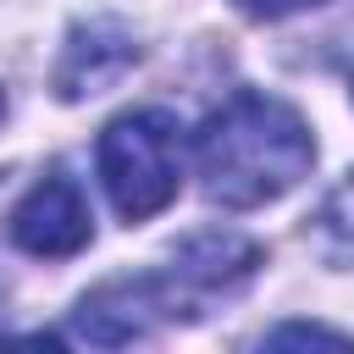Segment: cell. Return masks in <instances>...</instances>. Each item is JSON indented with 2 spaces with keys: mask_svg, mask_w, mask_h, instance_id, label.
<instances>
[{
  "mask_svg": "<svg viewBox=\"0 0 354 354\" xmlns=\"http://www.w3.org/2000/svg\"><path fill=\"white\" fill-rule=\"evenodd\" d=\"M100 183L122 221H144L177 199L183 183V122L171 111H122L94 144Z\"/></svg>",
  "mask_w": 354,
  "mask_h": 354,
  "instance_id": "obj_2",
  "label": "cell"
},
{
  "mask_svg": "<svg viewBox=\"0 0 354 354\" xmlns=\"http://www.w3.org/2000/svg\"><path fill=\"white\" fill-rule=\"evenodd\" d=\"M0 116H6V100H0ZM0 177H6V171H0Z\"/></svg>",
  "mask_w": 354,
  "mask_h": 354,
  "instance_id": "obj_9",
  "label": "cell"
},
{
  "mask_svg": "<svg viewBox=\"0 0 354 354\" xmlns=\"http://www.w3.org/2000/svg\"><path fill=\"white\" fill-rule=\"evenodd\" d=\"M205 199L221 210H254L282 199L315 160V138L304 116L260 88H238L221 111L205 116L194 138Z\"/></svg>",
  "mask_w": 354,
  "mask_h": 354,
  "instance_id": "obj_1",
  "label": "cell"
},
{
  "mask_svg": "<svg viewBox=\"0 0 354 354\" xmlns=\"http://www.w3.org/2000/svg\"><path fill=\"white\" fill-rule=\"evenodd\" d=\"M310 243H315V254L326 266H354V171L310 216Z\"/></svg>",
  "mask_w": 354,
  "mask_h": 354,
  "instance_id": "obj_6",
  "label": "cell"
},
{
  "mask_svg": "<svg viewBox=\"0 0 354 354\" xmlns=\"http://www.w3.org/2000/svg\"><path fill=\"white\" fill-rule=\"evenodd\" d=\"M243 17H254V22H282V17H293V11H304V6H321V0H232Z\"/></svg>",
  "mask_w": 354,
  "mask_h": 354,
  "instance_id": "obj_8",
  "label": "cell"
},
{
  "mask_svg": "<svg viewBox=\"0 0 354 354\" xmlns=\"http://www.w3.org/2000/svg\"><path fill=\"white\" fill-rule=\"evenodd\" d=\"M266 343H271V348H288V343H332V348H354V337H348V332H332V326H304V321H288V326L266 332Z\"/></svg>",
  "mask_w": 354,
  "mask_h": 354,
  "instance_id": "obj_7",
  "label": "cell"
},
{
  "mask_svg": "<svg viewBox=\"0 0 354 354\" xmlns=\"http://www.w3.org/2000/svg\"><path fill=\"white\" fill-rule=\"evenodd\" d=\"M133 61H138V44H133V33H127L122 22H105V17L77 22L72 39H66V50H61L55 88H61V100L100 94V88H111Z\"/></svg>",
  "mask_w": 354,
  "mask_h": 354,
  "instance_id": "obj_5",
  "label": "cell"
},
{
  "mask_svg": "<svg viewBox=\"0 0 354 354\" xmlns=\"http://www.w3.org/2000/svg\"><path fill=\"white\" fill-rule=\"evenodd\" d=\"M88 238H94V210H88L77 177H66V171H50L44 183H33L22 194V205L11 210V243L22 254L66 260Z\"/></svg>",
  "mask_w": 354,
  "mask_h": 354,
  "instance_id": "obj_4",
  "label": "cell"
},
{
  "mask_svg": "<svg viewBox=\"0 0 354 354\" xmlns=\"http://www.w3.org/2000/svg\"><path fill=\"white\" fill-rule=\"evenodd\" d=\"M199 304H205V299L188 288V277H183L177 266H166V271H138V277H116V282H100L94 293L77 299V310H72V337L100 343V348L138 343V337H149L155 326H171V321L199 315Z\"/></svg>",
  "mask_w": 354,
  "mask_h": 354,
  "instance_id": "obj_3",
  "label": "cell"
}]
</instances>
